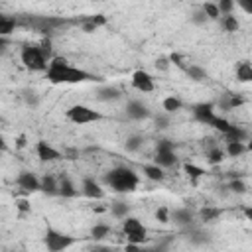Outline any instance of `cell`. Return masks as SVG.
<instances>
[{"mask_svg":"<svg viewBox=\"0 0 252 252\" xmlns=\"http://www.w3.org/2000/svg\"><path fill=\"white\" fill-rule=\"evenodd\" d=\"M169 59H171V63L177 67V69H181V71H185V67H187V63L183 61V57L179 55V53H171L169 55Z\"/></svg>","mask_w":252,"mask_h":252,"instance_id":"bcb514c9","label":"cell"},{"mask_svg":"<svg viewBox=\"0 0 252 252\" xmlns=\"http://www.w3.org/2000/svg\"><path fill=\"white\" fill-rule=\"evenodd\" d=\"M35 154H37V158L41 159V161H57V159H61V154H59V150H55L49 142H45V140H39L37 144H35Z\"/></svg>","mask_w":252,"mask_h":252,"instance_id":"8fae6325","label":"cell"},{"mask_svg":"<svg viewBox=\"0 0 252 252\" xmlns=\"http://www.w3.org/2000/svg\"><path fill=\"white\" fill-rule=\"evenodd\" d=\"M219 20H220V28H222L226 33H234V32H238V28H240L236 16H232V14H222Z\"/></svg>","mask_w":252,"mask_h":252,"instance_id":"603a6c76","label":"cell"},{"mask_svg":"<svg viewBox=\"0 0 252 252\" xmlns=\"http://www.w3.org/2000/svg\"><path fill=\"white\" fill-rule=\"evenodd\" d=\"M81 30L85 32V33H93V32H96L100 26H106V16L104 14H94V16H85V18H81Z\"/></svg>","mask_w":252,"mask_h":252,"instance_id":"5bb4252c","label":"cell"},{"mask_svg":"<svg viewBox=\"0 0 252 252\" xmlns=\"http://www.w3.org/2000/svg\"><path fill=\"white\" fill-rule=\"evenodd\" d=\"M110 226L108 224H104V222H98V224H94L93 228H91V236L94 238V240H100V238H104V236H108L110 234Z\"/></svg>","mask_w":252,"mask_h":252,"instance_id":"d6a6232c","label":"cell"},{"mask_svg":"<svg viewBox=\"0 0 252 252\" xmlns=\"http://www.w3.org/2000/svg\"><path fill=\"white\" fill-rule=\"evenodd\" d=\"M110 213L116 217V219H126L128 213H130V207L124 203V201H114L110 205Z\"/></svg>","mask_w":252,"mask_h":252,"instance_id":"4dcf8cb0","label":"cell"},{"mask_svg":"<svg viewBox=\"0 0 252 252\" xmlns=\"http://www.w3.org/2000/svg\"><path fill=\"white\" fill-rule=\"evenodd\" d=\"M156 219H158L161 224H167V222H171V211H169L167 207H158Z\"/></svg>","mask_w":252,"mask_h":252,"instance_id":"ab89813d","label":"cell"},{"mask_svg":"<svg viewBox=\"0 0 252 252\" xmlns=\"http://www.w3.org/2000/svg\"><path fill=\"white\" fill-rule=\"evenodd\" d=\"M16 185L26 193L41 191V179H37L35 173H32V171H20L16 177Z\"/></svg>","mask_w":252,"mask_h":252,"instance_id":"52a82bcc","label":"cell"},{"mask_svg":"<svg viewBox=\"0 0 252 252\" xmlns=\"http://www.w3.org/2000/svg\"><path fill=\"white\" fill-rule=\"evenodd\" d=\"M154 122H156V128L159 130H165L169 126V112H161V114H156L154 116Z\"/></svg>","mask_w":252,"mask_h":252,"instance_id":"60d3db41","label":"cell"},{"mask_svg":"<svg viewBox=\"0 0 252 252\" xmlns=\"http://www.w3.org/2000/svg\"><path fill=\"white\" fill-rule=\"evenodd\" d=\"M215 110H217L215 102H195V104L191 106L193 118H195L197 122L205 124V126H211V124H213V120H215V116H217Z\"/></svg>","mask_w":252,"mask_h":252,"instance_id":"8992f818","label":"cell"},{"mask_svg":"<svg viewBox=\"0 0 252 252\" xmlns=\"http://www.w3.org/2000/svg\"><path fill=\"white\" fill-rule=\"evenodd\" d=\"M94 96L100 102H116V100L122 98V91L118 87H114V85H102V87L96 89Z\"/></svg>","mask_w":252,"mask_h":252,"instance_id":"7c38bea8","label":"cell"},{"mask_svg":"<svg viewBox=\"0 0 252 252\" xmlns=\"http://www.w3.org/2000/svg\"><path fill=\"white\" fill-rule=\"evenodd\" d=\"M211 126H213L215 130H219L220 134H224L232 124H230L226 118H222V116H215V120H213V124H211Z\"/></svg>","mask_w":252,"mask_h":252,"instance_id":"8d00e7d4","label":"cell"},{"mask_svg":"<svg viewBox=\"0 0 252 252\" xmlns=\"http://www.w3.org/2000/svg\"><path fill=\"white\" fill-rule=\"evenodd\" d=\"M173 150H175V144L169 138H161L156 142V152H173Z\"/></svg>","mask_w":252,"mask_h":252,"instance_id":"74e56055","label":"cell"},{"mask_svg":"<svg viewBox=\"0 0 252 252\" xmlns=\"http://www.w3.org/2000/svg\"><path fill=\"white\" fill-rule=\"evenodd\" d=\"M189 20H191V24H195V26H205L207 22H211V20H209V16L205 14V10H203V8H195V10L191 12Z\"/></svg>","mask_w":252,"mask_h":252,"instance_id":"1f68e13d","label":"cell"},{"mask_svg":"<svg viewBox=\"0 0 252 252\" xmlns=\"http://www.w3.org/2000/svg\"><path fill=\"white\" fill-rule=\"evenodd\" d=\"M24 146H26V136L20 134V136L16 138V148H24Z\"/></svg>","mask_w":252,"mask_h":252,"instance_id":"681fc988","label":"cell"},{"mask_svg":"<svg viewBox=\"0 0 252 252\" xmlns=\"http://www.w3.org/2000/svg\"><path fill=\"white\" fill-rule=\"evenodd\" d=\"M124 110H126L128 118H132V120H146V118L152 116L150 106L146 102H142V100H128Z\"/></svg>","mask_w":252,"mask_h":252,"instance_id":"30bf717a","label":"cell"},{"mask_svg":"<svg viewBox=\"0 0 252 252\" xmlns=\"http://www.w3.org/2000/svg\"><path fill=\"white\" fill-rule=\"evenodd\" d=\"M183 171H185V175L189 177V179H193V181H197L199 177H203L207 171L203 169V167H199V165H195V163H183Z\"/></svg>","mask_w":252,"mask_h":252,"instance_id":"f546056e","label":"cell"},{"mask_svg":"<svg viewBox=\"0 0 252 252\" xmlns=\"http://www.w3.org/2000/svg\"><path fill=\"white\" fill-rule=\"evenodd\" d=\"M236 4L240 6V10L244 14H250L252 16V0H236Z\"/></svg>","mask_w":252,"mask_h":252,"instance_id":"c3c4849f","label":"cell"},{"mask_svg":"<svg viewBox=\"0 0 252 252\" xmlns=\"http://www.w3.org/2000/svg\"><path fill=\"white\" fill-rule=\"evenodd\" d=\"M22 98H24V102H26L28 106H32V108H35V106L39 104V96H37V93L32 91V89H24V91H22Z\"/></svg>","mask_w":252,"mask_h":252,"instance_id":"e575fe53","label":"cell"},{"mask_svg":"<svg viewBox=\"0 0 252 252\" xmlns=\"http://www.w3.org/2000/svg\"><path fill=\"white\" fill-rule=\"evenodd\" d=\"M20 59L30 71H47L49 67V59L43 55L39 43H24V47L20 49Z\"/></svg>","mask_w":252,"mask_h":252,"instance_id":"3957f363","label":"cell"},{"mask_svg":"<svg viewBox=\"0 0 252 252\" xmlns=\"http://www.w3.org/2000/svg\"><path fill=\"white\" fill-rule=\"evenodd\" d=\"M228 189H230V193H236V195H242V193H246V183L242 181V179H232L228 185H226Z\"/></svg>","mask_w":252,"mask_h":252,"instance_id":"f35d334b","label":"cell"},{"mask_svg":"<svg viewBox=\"0 0 252 252\" xmlns=\"http://www.w3.org/2000/svg\"><path fill=\"white\" fill-rule=\"evenodd\" d=\"M67 118L75 124H89V122H96L102 118L100 112L93 110L91 106H85V104H73L67 108Z\"/></svg>","mask_w":252,"mask_h":252,"instance_id":"5b68a950","label":"cell"},{"mask_svg":"<svg viewBox=\"0 0 252 252\" xmlns=\"http://www.w3.org/2000/svg\"><path fill=\"white\" fill-rule=\"evenodd\" d=\"M222 136H224L226 142H228V140H240V142H246V140H248V132H246L244 128H240V126H234V124H232Z\"/></svg>","mask_w":252,"mask_h":252,"instance_id":"4316f807","label":"cell"},{"mask_svg":"<svg viewBox=\"0 0 252 252\" xmlns=\"http://www.w3.org/2000/svg\"><path fill=\"white\" fill-rule=\"evenodd\" d=\"M220 209L219 207H209V205H205V207H201L199 209V213H197V217H199V220H203V222H211V220H217L219 217H220Z\"/></svg>","mask_w":252,"mask_h":252,"instance_id":"ffe728a7","label":"cell"},{"mask_svg":"<svg viewBox=\"0 0 252 252\" xmlns=\"http://www.w3.org/2000/svg\"><path fill=\"white\" fill-rule=\"evenodd\" d=\"M228 100H230V108H232V110L238 108V106H242V104L246 102L242 96H238V94H230V93H228Z\"/></svg>","mask_w":252,"mask_h":252,"instance_id":"7dc6e473","label":"cell"},{"mask_svg":"<svg viewBox=\"0 0 252 252\" xmlns=\"http://www.w3.org/2000/svg\"><path fill=\"white\" fill-rule=\"evenodd\" d=\"M142 144H144V138H142L140 134H132V136L126 138V142H124V150L130 152V154H134V152H138V150L142 148Z\"/></svg>","mask_w":252,"mask_h":252,"instance_id":"f1b7e54d","label":"cell"},{"mask_svg":"<svg viewBox=\"0 0 252 252\" xmlns=\"http://www.w3.org/2000/svg\"><path fill=\"white\" fill-rule=\"evenodd\" d=\"M47 81L53 83V85H61V83H83V81H93L96 79L94 75L79 69V67H73L69 65L67 57L63 55H55L51 57L49 61V67H47Z\"/></svg>","mask_w":252,"mask_h":252,"instance_id":"6da1fadb","label":"cell"},{"mask_svg":"<svg viewBox=\"0 0 252 252\" xmlns=\"http://www.w3.org/2000/svg\"><path fill=\"white\" fill-rule=\"evenodd\" d=\"M16 211H18L20 215H26V213H30V211H32V205H30V201H28V199H16Z\"/></svg>","mask_w":252,"mask_h":252,"instance_id":"ee69618b","label":"cell"},{"mask_svg":"<svg viewBox=\"0 0 252 252\" xmlns=\"http://www.w3.org/2000/svg\"><path fill=\"white\" fill-rule=\"evenodd\" d=\"M215 106H217L219 110H224V112H226V110H232V108H230V100H228V93L222 94V96L215 102Z\"/></svg>","mask_w":252,"mask_h":252,"instance_id":"f6af8a7d","label":"cell"},{"mask_svg":"<svg viewBox=\"0 0 252 252\" xmlns=\"http://www.w3.org/2000/svg\"><path fill=\"white\" fill-rule=\"evenodd\" d=\"M191 81H195V83H201V81H205L207 79V71L203 69V67H199V65H195V63H191V65H187L185 67V71H183Z\"/></svg>","mask_w":252,"mask_h":252,"instance_id":"d4e9b609","label":"cell"},{"mask_svg":"<svg viewBox=\"0 0 252 252\" xmlns=\"http://www.w3.org/2000/svg\"><path fill=\"white\" fill-rule=\"evenodd\" d=\"M20 22L16 20V18H12V16H0V35H4V37H8L14 30H16V26H18Z\"/></svg>","mask_w":252,"mask_h":252,"instance_id":"cb8c5ba5","label":"cell"},{"mask_svg":"<svg viewBox=\"0 0 252 252\" xmlns=\"http://www.w3.org/2000/svg\"><path fill=\"white\" fill-rule=\"evenodd\" d=\"M234 4H236L234 0H219L217 6H219V10H220V16H222V14H232Z\"/></svg>","mask_w":252,"mask_h":252,"instance_id":"b9f144b4","label":"cell"},{"mask_svg":"<svg viewBox=\"0 0 252 252\" xmlns=\"http://www.w3.org/2000/svg\"><path fill=\"white\" fill-rule=\"evenodd\" d=\"M224 152H226L228 158H238V156H242V154L246 152V142H240V140H228Z\"/></svg>","mask_w":252,"mask_h":252,"instance_id":"44dd1931","label":"cell"},{"mask_svg":"<svg viewBox=\"0 0 252 252\" xmlns=\"http://www.w3.org/2000/svg\"><path fill=\"white\" fill-rule=\"evenodd\" d=\"M43 244H45V248H47L49 252H61V250H67L69 246H73V244H75V238L69 236V234H63V232H59V230H55V228L49 226V228L45 230Z\"/></svg>","mask_w":252,"mask_h":252,"instance_id":"277c9868","label":"cell"},{"mask_svg":"<svg viewBox=\"0 0 252 252\" xmlns=\"http://www.w3.org/2000/svg\"><path fill=\"white\" fill-rule=\"evenodd\" d=\"M142 228H146L142 222H140V219H136V217H126L124 220H122V232L124 234H132V232H138V230H142Z\"/></svg>","mask_w":252,"mask_h":252,"instance_id":"83f0119b","label":"cell"},{"mask_svg":"<svg viewBox=\"0 0 252 252\" xmlns=\"http://www.w3.org/2000/svg\"><path fill=\"white\" fill-rule=\"evenodd\" d=\"M234 75L238 83H252V63L250 61H238L234 67Z\"/></svg>","mask_w":252,"mask_h":252,"instance_id":"2e32d148","label":"cell"},{"mask_svg":"<svg viewBox=\"0 0 252 252\" xmlns=\"http://www.w3.org/2000/svg\"><path fill=\"white\" fill-rule=\"evenodd\" d=\"M142 173H144L150 181H163V177H165L163 167H161V165H158L156 161H154V163H146V165L142 167Z\"/></svg>","mask_w":252,"mask_h":252,"instance_id":"e0dca14e","label":"cell"},{"mask_svg":"<svg viewBox=\"0 0 252 252\" xmlns=\"http://www.w3.org/2000/svg\"><path fill=\"white\" fill-rule=\"evenodd\" d=\"M205 156H207V161L211 163V165H219L222 159H224V156H226V152L217 144V146H213V148H209V150H205Z\"/></svg>","mask_w":252,"mask_h":252,"instance_id":"7402d4cb","label":"cell"},{"mask_svg":"<svg viewBox=\"0 0 252 252\" xmlns=\"http://www.w3.org/2000/svg\"><path fill=\"white\" fill-rule=\"evenodd\" d=\"M154 161L165 169V167H173L177 163V156H175V152H156Z\"/></svg>","mask_w":252,"mask_h":252,"instance_id":"d6986e66","label":"cell"},{"mask_svg":"<svg viewBox=\"0 0 252 252\" xmlns=\"http://www.w3.org/2000/svg\"><path fill=\"white\" fill-rule=\"evenodd\" d=\"M132 87H134L136 91H140V93H152V91L156 89L154 77H152L148 71L138 69V71L132 73Z\"/></svg>","mask_w":252,"mask_h":252,"instance_id":"ba28073f","label":"cell"},{"mask_svg":"<svg viewBox=\"0 0 252 252\" xmlns=\"http://www.w3.org/2000/svg\"><path fill=\"white\" fill-rule=\"evenodd\" d=\"M138 173L126 165H116L102 175V183L116 193H132L138 187Z\"/></svg>","mask_w":252,"mask_h":252,"instance_id":"7a4b0ae2","label":"cell"},{"mask_svg":"<svg viewBox=\"0 0 252 252\" xmlns=\"http://www.w3.org/2000/svg\"><path fill=\"white\" fill-rule=\"evenodd\" d=\"M39 47H41V51H43V55L51 61V53H53V43H51V37L49 35H43L41 37V41H39Z\"/></svg>","mask_w":252,"mask_h":252,"instance_id":"d590c367","label":"cell"},{"mask_svg":"<svg viewBox=\"0 0 252 252\" xmlns=\"http://www.w3.org/2000/svg\"><path fill=\"white\" fill-rule=\"evenodd\" d=\"M161 106H163V110L165 112H169V114H173V112H179L181 108H183V100L179 98V96H165L163 100H161Z\"/></svg>","mask_w":252,"mask_h":252,"instance_id":"484cf974","label":"cell"},{"mask_svg":"<svg viewBox=\"0 0 252 252\" xmlns=\"http://www.w3.org/2000/svg\"><path fill=\"white\" fill-rule=\"evenodd\" d=\"M59 195L65 197V199H73V197L79 195V189L75 187V183L67 175H61L59 177Z\"/></svg>","mask_w":252,"mask_h":252,"instance_id":"9a60e30c","label":"cell"},{"mask_svg":"<svg viewBox=\"0 0 252 252\" xmlns=\"http://www.w3.org/2000/svg\"><path fill=\"white\" fill-rule=\"evenodd\" d=\"M81 193L89 199H102L104 197V189L100 187L98 181H94L93 177H83V185H81Z\"/></svg>","mask_w":252,"mask_h":252,"instance_id":"4fadbf2b","label":"cell"},{"mask_svg":"<svg viewBox=\"0 0 252 252\" xmlns=\"http://www.w3.org/2000/svg\"><path fill=\"white\" fill-rule=\"evenodd\" d=\"M201 8L205 10V14L209 16V20H211V22H217V20L220 18V10H219V6H217L215 2H205Z\"/></svg>","mask_w":252,"mask_h":252,"instance_id":"836d02e7","label":"cell"},{"mask_svg":"<svg viewBox=\"0 0 252 252\" xmlns=\"http://www.w3.org/2000/svg\"><path fill=\"white\" fill-rule=\"evenodd\" d=\"M242 213H244L246 220H250V222H252V207H244V209H242Z\"/></svg>","mask_w":252,"mask_h":252,"instance_id":"f907efd6","label":"cell"},{"mask_svg":"<svg viewBox=\"0 0 252 252\" xmlns=\"http://www.w3.org/2000/svg\"><path fill=\"white\" fill-rule=\"evenodd\" d=\"M246 152H252V140L246 144Z\"/></svg>","mask_w":252,"mask_h":252,"instance_id":"816d5d0a","label":"cell"},{"mask_svg":"<svg viewBox=\"0 0 252 252\" xmlns=\"http://www.w3.org/2000/svg\"><path fill=\"white\" fill-rule=\"evenodd\" d=\"M41 191H43L45 195H49V197L59 195V181H57L53 175L45 173V175L41 177Z\"/></svg>","mask_w":252,"mask_h":252,"instance_id":"ac0fdd59","label":"cell"},{"mask_svg":"<svg viewBox=\"0 0 252 252\" xmlns=\"http://www.w3.org/2000/svg\"><path fill=\"white\" fill-rule=\"evenodd\" d=\"M154 65H156V69H158V71L167 73V71H169V65H171V59L161 55V57H158V59H156V63H154Z\"/></svg>","mask_w":252,"mask_h":252,"instance_id":"7bdbcfd3","label":"cell"},{"mask_svg":"<svg viewBox=\"0 0 252 252\" xmlns=\"http://www.w3.org/2000/svg\"><path fill=\"white\" fill-rule=\"evenodd\" d=\"M171 222L177 224L181 230L183 228H189L195 222V213L189 207H177V209L171 211Z\"/></svg>","mask_w":252,"mask_h":252,"instance_id":"9c48e42d","label":"cell"}]
</instances>
